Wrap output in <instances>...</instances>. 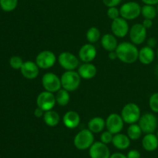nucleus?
I'll use <instances>...</instances> for the list:
<instances>
[{"label": "nucleus", "instance_id": "10", "mask_svg": "<svg viewBox=\"0 0 158 158\" xmlns=\"http://www.w3.org/2000/svg\"><path fill=\"white\" fill-rule=\"evenodd\" d=\"M58 63L66 70H74L79 66V59L69 52H63L59 55Z\"/></svg>", "mask_w": 158, "mask_h": 158}, {"label": "nucleus", "instance_id": "26", "mask_svg": "<svg viewBox=\"0 0 158 158\" xmlns=\"http://www.w3.org/2000/svg\"><path fill=\"white\" fill-rule=\"evenodd\" d=\"M142 134H143V131H142L140 125L137 124V123H132L130 125L127 131V135L129 137L131 140H137L140 139Z\"/></svg>", "mask_w": 158, "mask_h": 158}, {"label": "nucleus", "instance_id": "36", "mask_svg": "<svg viewBox=\"0 0 158 158\" xmlns=\"http://www.w3.org/2000/svg\"><path fill=\"white\" fill-rule=\"evenodd\" d=\"M157 40H156L155 38H154V37H151V38H149L148 40V42H147V44L148 45H147V46L154 49V48L157 46Z\"/></svg>", "mask_w": 158, "mask_h": 158}, {"label": "nucleus", "instance_id": "45", "mask_svg": "<svg viewBox=\"0 0 158 158\" xmlns=\"http://www.w3.org/2000/svg\"><path fill=\"white\" fill-rule=\"evenodd\" d=\"M1 9H1V6H0V10H1Z\"/></svg>", "mask_w": 158, "mask_h": 158}, {"label": "nucleus", "instance_id": "16", "mask_svg": "<svg viewBox=\"0 0 158 158\" xmlns=\"http://www.w3.org/2000/svg\"><path fill=\"white\" fill-rule=\"evenodd\" d=\"M97 49L92 43H86L79 50V57L83 63H91L97 56Z\"/></svg>", "mask_w": 158, "mask_h": 158}, {"label": "nucleus", "instance_id": "19", "mask_svg": "<svg viewBox=\"0 0 158 158\" xmlns=\"http://www.w3.org/2000/svg\"><path fill=\"white\" fill-rule=\"evenodd\" d=\"M155 52L153 48L146 46L139 50L138 60L143 65H149L154 62L155 59Z\"/></svg>", "mask_w": 158, "mask_h": 158}, {"label": "nucleus", "instance_id": "12", "mask_svg": "<svg viewBox=\"0 0 158 158\" xmlns=\"http://www.w3.org/2000/svg\"><path fill=\"white\" fill-rule=\"evenodd\" d=\"M124 126V121L121 115L117 114H111L106 120V127L108 131L113 134H119L123 130Z\"/></svg>", "mask_w": 158, "mask_h": 158}, {"label": "nucleus", "instance_id": "9", "mask_svg": "<svg viewBox=\"0 0 158 158\" xmlns=\"http://www.w3.org/2000/svg\"><path fill=\"white\" fill-rule=\"evenodd\" d=\"M56 62V57L54 52L49 50H43L40 52L35 58V63L40 69H47L52 67Z\"/></svg>", "mask_w": 158, "mask_h": 158}, {"label": "nucleus", "instance_id": "18", "mask_svg": "<svg viewBox=\"0 0 158 158\" xmlns=\"http://www.w3.org/2000/svg\"><path fill=\"white\" fill-rule=\"evenodd\" d=\"M78 73L80 77L84 80H90L96 77L97 73V69L91 63H84L80 65L78 68Z\"/></svg>", "mask_w": 158, "mask_h": 158}, {"label": "nucleus", "instance_id": "42", "mask_svg": "<svg viewBox=\"0 0 158 158\" xmlns=\"http://www.w3.org/2000/svg\"><path fill=\"white\" fill-rule=\"evenodd\" d=\"M157 59H158V48H157Z\"/></svg>", "mask_w": 158, "mask_h": 158}, {"label": "nucleus", "instance_id": "43", "mask_svg": "<svg viewBox=\"0 0 158 158\" xmlns=\"http://www.w3.org/2000/svg\"><path fill=\"white\" fill-rule=\"evenodd\" d=\"M156 135H157V138H158V130H157V134H156Z\"/></svg>", "mask_w": 158, "mask_h": 158}, {"label": "nucleus", "instance_id": "30", "mask_svg": "<svg viewBox=\"0 0 158 158\" xmlns=\"http://www.w3.org/2000/svg\"><path fill=\"white\" fill-rule=\"evenodd\" d=\"M23 60L19 56H13L9 59V65L14 69H20L23 64Z\"/></svg>", "mask_w": 158, "mask_h": 158}, {"label": "nucleus", "instance_id": "44", "mask_svg": "<svg viewBox=\"0 0 158 158\" xmlns=\"http://www.w3.org/2000/svg\"><path fill=\"white\" fill-rule=\"evenodd\" d=\"M157 15H158V4H157Z\"/></svg>", "mask_w": 158, "mask_h": 158}, {"label": "nucleus", "instance_id": "23", "mask_svg": "<svg viewBox=\"0 0 158 158\" xmlns=\"http://www.w3.org/2000/svg\"><path fill=\"white\" fill-rule=\"evenodd\" d=\"M106 127V120L100 117H95L88 122V129L94 134L102 132Z\"/></svg>", "mask_w": 158, "mask_h": 158}, {"label": "nucleus", "instance_id": "8", "mask_svg": "<svg viewBox=\"0 0 158 158\" xmlns=\"http://www.w3.org/2000/svg\"><path fill=\"white\" fill-rule=\"evenodd\" d=\"M56 101L53 93L49 91H43L40 93L36 98L37 106L43 110L44 112L53 109Z\"/></svg>", "mask_w": 158, "mask_h": 158}, {"label": "nucleus", "instance_id": "33", "mask_svg": "<svg viewBox=\"0 0 158 158\" xmlns=\"http://www.w3.org/2000/svg\"><path fill=\"white\" fill-rule=\"evenodd\" d=\"M107 16L109 17L110 19L114 20L115 19L120 17V9H118L117 8V6H114V7H109L107 9Z\"/></svg>", "mask_w": 158, "mask_h": 158}, {"label": "nucleus", "instance_id": "39", "mask_svg": "<svg viewBox=\"0 0 158 158\" xmlns=\"http://www.w3.org/2000/svg\"><path fill=\"white\" fill-rule=\"evenodd\" d=\"M110 158H127L126 155L121 154V153H114V154H111Z\"/></svg>", "mask_w": 158, "mask_h": 158}, {"label": "nucleus", "instance_id": "34", "mask_svg": "<svg viewBox=\"0 0 158 158\" xmlns=\"http://www.w3.org/2000/svg\"><path fill=\"white\" fill-rule=\"evenodd\" d=\"M122 2V0H103V4L106 6L109 7H114L117 6Z\"/></svg>", "mask_w": 158, "mask_h": 158}, {"label": "nucleus", "instance_id": "41", "mask_svg": "<svg viewBox=\"0 0 158 158\" xmlns=\"http://www.w3.org/2000/svg\"><path fill=\"white\" fill-rule=\"evenodd\" d=\"M108 57H109L110 60H114L117 58V53H116L115 51H112V52H109V55H108Z\"/></svg>", "mask_w": 158, "mask_h": 158}, {"label": "nucleus", "instance_id": "37", "mask_svg": "<svg viewBox=\"0 0 158 158\" xmlns=\"http://www.w3.org/2000/svg\"><path fill=\"white\" fill-rule=\"evenodd\" d=\"M142 25L146 28L147 29H150V28L152 27L153 26V20L152 19H144L142 23Z\"/></svg>", "mask_w": 158, "mask_h": 158}, {"label": "nucleus", "instance_id": "29", "mask_svg": "<svg viewBox=\"0 0 158 158\" xmlns=\"http://www.w3.org/2000/svg\"><path fill=\"white\" fill-rule=\"evenodd\" d=\"M18 5V0H0V6L4 12H12Z\"/></svg>", "mask_w": 158, "mask_h": 158}, {"label": "nucleus", "instance_id": "22", "mask_svg": "<svg viewBox=\"0 0 158 158\" xmlns=\"http://www.w3.org/2000/svg\"><path fill=\"white\" fill-rule=\"evenodd\" d=\"M112 143L117 149L126 150L131 145V139L127 134L119 133V134H114Z\"/></svg>", "mask_w": 158, "mask_h": 158}, {"label": "nucleus", "instance_id": "25", "mask_svg": "<svg viewBox=\"0 0 158 158\" xmlns=\"http://www.w3.org/2000/svg\"><path fill=\"white\" fill-rule=\"evenodd\" d=\"M56 101L59 106H65L69 104L70 100V96H69V91L65 89H60L58 90L56 94Z\"/></svg>", "mask_w": 158, "mask_h": 158}, {"label": "nucleus", "instance_id": "6", "mask_svg": "<svg viewBox=\"0 0 158 158\" xmlns=\"http://www.w3.org/2000/svg\"><path fill=\"white\" fill-rule=\"evenodd\" d=\"M157 118L151 113H146L140 117L138 121L142 131L144 134H154L158 126Z\"/></svg>", "mask_w": 158, "mask_h": 158}, {"label": "nucleus", "instance_id": "27", "mask_svg": "<svg viewBox=\"0 0 158 158\" xmlns=\"http://www.w3.org/2000/svg\"><path fill=\"white\" fill-rule=\"evenodd\" d=\"M141 14L144 19H154L157 15V8L154 7L153 5H146L145 4L141 8Z\"/></svg>", "mask_w": 158, "mask_h": 158}, {"label": "nucleus", "instance_id": "24", "mask_svg": "<svg viewBox=\"0 0 158 158\" xmlns=\"http://www.w3.org/2000/svg\"><path fill=\"white\" fill-rule=\"evenodd\" d=\"M43 117L45 123L49 127H56L60 121V117L59 114L52 110L46 111Z\"/></svg>", "mask_w": 158, "mask_h": 158}, {"label": "nucleus", "instance_id": "13", "mask_svg": "<svg viewBox=\"0 0 158 158\" xmlns=\"http://www.w3.org/2000/svg\"><path fill=\"white\" fill-rule=\"evenodd\" d=\"M111 30L116 37L123 38L127 35L130 31L127 21L122 17L115 19L111 23Z\"/></svg>", "mask_w": 158, "mask_h": 158}, {"label": "nucleus", "instance_id": "1", "mask_svg": "<svg viewBox=\"0 0 158 158\" xmlns=\"http://www.w3.org/2000/svg\"><path fill=\"white\" fill-rule=\"evenodd\" d=\"M117 59L127 64L134 63L138 60L139 50L135 44L129 42H123L117 46L115 50Z\"/></svg>", "mask_w": 158, "mask_h": 158}, {"label": "nucleus", "instance_id": "20", "mask_svg": "<svg viewBox=\"0 0 158 158\" xmlns=\"http://www.w3.org/2000/svg\"><path fill=\"white\" fill-rule=\"evenodd\" d=\"M142 146L145 151L152 152L158 148V138L154 134H146L142 140Z\"/></svg>", "mask_w": 158, "mask_h": 158}, {"label": "nucleus", "instance_id": "17", "mask_svg": "<svg viewBox=\"0 0 158 158\" xmlns=\"http://www.w3.org/2000/svg\"><path fill=\"white\" fill-rule=\"evenodd\" d=\"M63 122L65 127L69 129L77 128L80 123V116L73 110L67 111L63 117Z\"/></svg>", "mask_w": 158, "mask_h": 158}, {"label": "nucleus", "instance_id": "40", "mask_svg": "<svg viewBox=\"0 0 158 158\" xmlns=\"http://www.w3.org/2000/svg\"><path fill=\"white\" fill-rule=\"evenodd\" d=\"M144 4L146 5H157L158 4V0H142Z\"/></svg>", "mask_w": 158, "mask_h": 158}, {"label": "nucleus", "instance_id": "14", "mask_svg": "<svg viewBox=\"0 0 158 158\" xmlns=\"http://www.w3.org/2000/svg\"><path fill=\"white\" fill-rule=\"evenodd\" d=\"M89 154L90 158H110V151L107 144L103 142H94L89 148Z\"/></svg>", "mask_w": 158, "mask_h": 158}, {"label": "nucleus", "instance_id": "38", "mask_svg": "<svg viewBox=\"0 0 158 158\" xmlns=\"http://www.w3.org/2000/svg\"><path fill=\"white\" fill-rule=\"evenodd\" d=\"M43 114H44V111L42 109L39 108L37 106V108H35V110H34V116L35 117H38V118H40V117H43Z\"/></svg>", "mask_w": 158, "mask_h": 158}, {"label": "nucleus", "instance_id": "5", "mask_svg": "<svg viewBox=\"0 0 158 158\" xmlns=\"http://www.w3.org/2000/svg\"><path fill=\"white\" fill-rule=\"evenodd\" d=\"M141 8L136 2H128L120 7V16L126 20L135 19L141 14Z\"/></svg>", "mask_w": 158, "mask_h": 158}, {"label": "nucleus", "instance_id": "31", "mask_svg": "<svg viewBox=\"0 0 158 158\" xmlns=\"http://www.w3.org/2000/svg\"><path fill=\"white\" fill-rule=\"evenodd\" d=\"M149 106L154 113H158V93H154L149 99Z\"/></svg>", "mask_w": 158, "mask_h": 158}, {"label": "nucleus", "instance_id": "11", "mask_svg": "<svg viewBox=\"0 0 158 158\" xmlns=\"http://www.w3.org/2000/svg\"><path fill=\"white\" fill-rule=\"evenodd\" d=\"M129 35L131 43L135 45H140L147 39V29L142 23H136L130 29Z\"/></svg>", "mask_w": 158, "mask_h": 158}, {"label": "nucleus", "instance_id": "2", "mask_svg": "<svg viewBox=\"0 0 158 158\" xmlns=\"http://www.w3.org/2000/svg\"><path fill=\"white\" fill-rule=\"evenodd\" d=\"M61 84L63 89L69 92L75 91L80 87L81 77L78 72L74 70H66L61 77Z\"/></svg>", "mask_w": 158, "mask_h": 158}, {"label": "nucleus", "instance_id": "28", "mask_svg": "<svg viewBox=\"0 0 158 158\" xmlns=\"http://www.w3.org/2000/svg\"><path fill=\"white\" fill-rule=\"evenodd\" d=\"M100 31L99 30L98 28L95 27V26H92L89 28L87 30L86 34V40H88L89 43H96L100 39Z\"/></svg>", "mask_w": 158, "mask_h": 158}, {"label": "nucleus", "instance_id": "3", "mask_svg": "<svg viewBox=\"0 0 158 158\" xmlns=\"http://www.w3.org/2000/svg\"><path fill=\"white\" fill-rule=\"evenodd\" d=\"M94 143V133L89 129H83L77 134L73 140L74 146L80 151L89 149Z\"/></svg>", "mask_w": 158, "mask_h": 158}, {"label": "nucleus", "instance_id": "21", "mask_svg": "<svg viewBox=\"0 0 158 158\" xmlns=\"http://www.w3.org/2000/svg\"><path fill=\"white\" fill-rule=\"evenodd\" d=\"M101 45L103 49L108 52L115 51L118 46L117 37L114 34H104L101 38Z\"/></svg>", "mask_w": 158, "mask_h": 158}, {"label": "nucleus", "instance_id": "7", "mask_svg": "<svg viewBox=\"0 0 158 158\" xmlns=\"http://www.w3.org/2000/svg\"><path fill=\"white\" fill-rule=\"evenodd\" d=\"M42 84L45 90L54 94L61 89V79L53 73H46L42 78Z\"/></svg>", "mask_w": 158, "mask_h": 158}, {"label": "nucleus", "instance_id": "35", "mask_svg": "<svg viewBox=\"0 0 158 158\" xmlns=\"http://www.w3.org/2000/svg\"><path fill=\"white\" fill-rule=\"evenodd\" d=\"M127 158H140L141 155L140 153L137 150H131L127 154Z\"/></svg>", "mask_w": 158, "mask_h": 158}, {"label": "nucleus", "instance_id": "15", "mask_svg": "<svg viewBox=\"0 0 158 158\" xmlns=\"http://www.w3.org/2000/svg\"><path fill=\"white\" fill-rule=\"evenodd\" d=\"M21 74L27 80H34L40 73V67L35 62L26 61L23 63L21 69Z\"/></svg>", "mask_w": 158, "mask_h": 158}, {"label": "nucleus", "instance_id": "32", "mask_svg": "<svg viewBox=\"0 0 158 158\" xmlns=\"http://www.w3.org/2000/svg\"><path fill=\"white\" fill-rule=\"evenodd\" d=\"M113 137H114V134L108 131H104L100 135V141L103 142L105 144H108V143H112Z\"/></svg>", "mask_w": 158, "mask_h": 158}, {"label": "nucleus", "instance_id": "4", "mask_svg": "<svg viewBox=\"0 0 158 158\" xmlns=\"http://www.w3.org/2000/svg\"><path fill=\"white\" fill-rule=\"evenodd\" d=\"M120 115L124 123L128 124L136 123L139 121L141 117L140 107L138 105L134 103H127L123 107Z\"/></svg>", "mask_w": 158, "mask_h": 158}]
</instances>
